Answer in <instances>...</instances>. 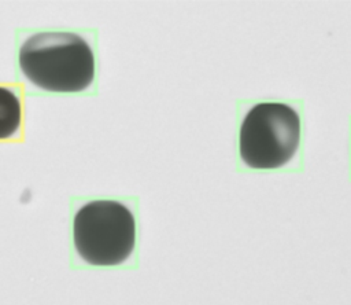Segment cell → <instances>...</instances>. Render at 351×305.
<instances>
[{"instance_id": "cell-1", "label": "cell", "mask_w": 351, "mask_h": 305, "mask_svg": "<svg viewBox=\"0 0 351 305\" xmlns=\"http://www.w3.org/2000/svg\"><path fill=\"white\" fill-rule=\"evenodd\" d=\"M19 69L37 88L49 92H81L95 78V55L74 32H38L19 47Z\"/></svg>"}, {"instance_id": "cell-3", "label": "cell", "mask_w": 351, "mask_h": 305, "mask_svg": "<svg viewBox=\"0 0 351 305\" xmlns=\"http://www.w3.org/2000/svg\"><path fill=\"white\" fill-rule=\"evenodd\" d=\"M300 118L284 103H258L245 114L239 136L240 157L254 169H274L291 161L299 147Z\"/></svg>"}, {"instance_id": "cell-2", "label": "cell", "mask_w": 351, "mask_h": 305, "mask_svg": "<svg viewBox=\"0 0 351 305\" xmlns=\"http://www.w3.org/2000/svg\"><path fill=\"white\" fill-rule=\"evenodd\" d=\"M73 242L82 261L96 267L125 262L136 243V221L130 209L112 199L82 205L73 221Z\"/></svg>"}, {"instance_id": "cell-4", "label": "cell", "mask_w": 351, "mask_h": 305, "mask_svg": "<svg viewBox=\"0 0 351 305\" xmlns=\"http://www.w3.org/2000/svg\"><path fill=\"white\" fill-rule=\"evenodd\" d=\"M22 107L19 98L5 87H0V140L15 135L21 126Z\"/></svg>"}]
</instances>
